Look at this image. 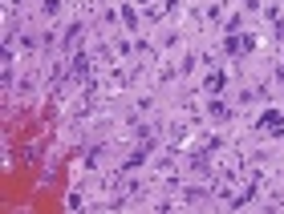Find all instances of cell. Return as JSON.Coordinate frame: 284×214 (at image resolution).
<instances>
[{
  "label": "cell",
  "mask_w": 284,
  "mask_h": 214,
  "mask_svg": "<svg viewBox=\"0 0 284 214\" xmlns=\"http://www.w3.org/2000/svg\"><path fill=\"white\" fill-rule=\"evenodd\" d=\"M256 129H280V133H284V113H280V109H268V113L256 121Z\"/></svg>",
  "instance_id": "1"
},
{
  "label": "cell",
  "mask_w": 284,
  "mask_h": 214,
  "mask_svg": "<svg viewBox=\"0 0 284 214\" xmlns=\"http://www.w3.org/2000/svg\"><path fill=\"white\" fill-rule=\"evenodd\" d=\"M142 158H147V150H138L134 158H126V166H122V170H138V166H142Z\"/></svg>",
  "instance_id": "2"
},
{
  "label": "cell",
  "mask_w": 284,
  "mask_h": 214,
  "mask_svg": "<svg viewBox=\"0 0 284 214\" xmlns=\"http://www.w3.org/2000/svg\"><path fill=\"white\" fill-rule=\"evenodd\" d=\"M223 85H227L223 73H211V77H207V89H223Z\"/></svg>",
  "instance_id": "3"
},
{
  "label": "cell",
  "mask_w": 284,
  "mask_h": 214,
  "mask_svg": "<svg viewBox=\"0 0 284 214\" xmlns=\"http://www.w3.org/2000/svg\"><path fill=\"white\" fill-rule=\"evenodd\" d=\"M122 21H126V25L134 29V25H138V17H134V9H126V5H122Z\"/></svg>",
  "instance_id": "4"
},
{
  "label": "cell",
  "mask_w": 284,
  "mask_h": 214,
  "mask_svg": "<svg viewBox=\"0 0 284 214\" xmlns=\"http://www.w3.org/2000/svg\"><path fill=\"white\" fill-rule=\"evenodd\" d=\"M211 117H219V121H223V117H227V105H219V101H211Z\"/></svg>",
  "instance_id": "5"
},
{
  "label": "cell",
  "mask_w": 284,
  "mask_h": 214,
  "mask_svg": "<svg viewBox=\"0 0 284 214\" xmlns=\"http://www.w3.org/2000/svg\"><path fill=\"white\" fill-rule=\"evenodd\" d=\"M142 5H147V0H142Z\"/></svg>",
  "instance_id": "6"
}]
</instances>
